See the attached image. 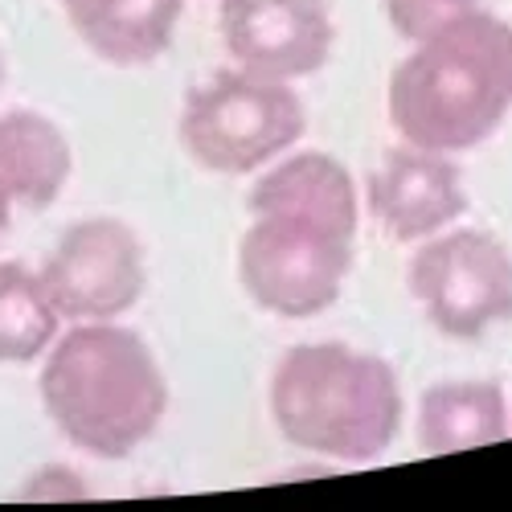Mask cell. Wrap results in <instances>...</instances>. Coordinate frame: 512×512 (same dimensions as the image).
<instances>
[{
    "label": "cell",
    "instance_id": "6da1fadb",
    "mask_svg": "<svg viewBox=\"0 0 512 512\" xmlns=\"http://www.w3.org/2000/svg\"><path fill=\"white\" fill-rule=\"evenodd\" d=\"M41 406L82 455L127 459L156 435L168 381L140 332L115 320L70 324L41 365Z\"/></svg>",
    "mask_w": 512,
    "mask_h": 512
},
{
    "label": "cell",
    "instance_id": "7a4b0ae2",
    "mask_svg": "<svg viewBox=\"0 0 512 512\" xmlns=\"http://www.w3.org/2000/svg\"><path fill=\"white\" fill-rule=\"evenodd\" d=\"M386 103L406 144L451 156L480 148L512 111V25L476 9L414 41Z\"/></svg>",
    "mask_w": 512,
    "mask_h": 512
},
{
    "label": "cell",
    "instance_id": "3957f363",
    "mask_svg": "<svg viewBox=\"0 0 512 512\" xmlns=\"http://www.w3.org/2000/svg\"><path fill=\"white\" fill-rule=\"evenodd\" d=\"M279 435L312 455L369 463L402 431V381L394 365L353 345H295L271 373Z\"/></svg>",
    "mask_w": 512,
    "mask_h": 512
},
{
    "label": "cell",
    "instance_id": "277c9868",
    "mask_svg": "<svg viewBox=\"0 0 512 512\" xmlns=\"http://www.w3.org/2000/svg\"><path fill=\"white\" fill-rule=\"evenodd\" d=\"M308 115L291 82L250 70H218L181 107V144L205 173L246 177L279 160L304 136Z\"/></svg>",
    "mask_w": 512,
    "mask_h": 512
},
{
    "label": "cell",
    "instance_id": "5b68a950",
    "mask_svg": "<svg viewBox=\"0 0 512 512\" xmlns=\"http://www.w3.org/2000/svg\"><path fill=\"white\" fill-rule=\"evenodd\" d=\"M357 259V234L300 213H250L238 242V279L263 312L312 320L328 312Z\"/></svg>",
    "mask_w": 512,
    "mask_h": 512
},
{
    "label": "cell",
    "instance_id": "8992f818",
    "mask_svg": "<svg viewBox=\"0 0 512 512\" xmlns=\"http://www.w3.org/2000/svg\"><path fill=\"white\" fill-rule=\"evenodd\" d=\"M410 295L451 340H476L512 320V250L488 230H443L410 259Z\"/></svg>",
    "mask_w": 512,
    "mask_h": 512
},
{
    "label": "cell",
    "instance_id": "52a82bcc",
    "mask_svg": "<svg viewBox=\"0 0 512 512\" xmlns=\"http://www.w3.org/2000/svg\"><path fill=\"white\" fill-rule=\"evenodd\" d=\"M41 283L70 324L119 320L148 287L144 242L119 218L74 222L41 263Z\"/></svg>",
    "mask_w": 512,
    "mask_h": 512
},
{
    "label": "cell",
    "instance_id": "ba28073f",
    "mask_svg": "<svg viewBox=\"0 0 512 512\" xmlns=\"http://www.w3.org/2000/svg\"><path fill=\"white\" fill-rule=\"evenodd\" d=\"M218 33L238 70L275 82L312 78L336 46L328 0H222Z\"/></svg>",
    "mask_w": 512,
    "mask_h": 512
},
{
    "label": "cell",
    "instance_id": "9c48e42d",
    "mask_svg": "<svg viewBox=\"0 0 512 512\" xmlns=\"http://www.w3.org/2000/svg\"><path fill=\"white\" fill-rule=\"evenodd\" d=\"M369 209L394 242H426L467 209V185L451 152L402 144L369 173Z\"/></svg>",
    "mask_w": 512,
    "mask_h": 512
},
{
    "label": "cell",
    "instance_id": "30bf717a",
    "mask_svg": "<svg viewBox=\"0 0 512 512\" xmlns=\"http://www.w3.org/2000/svg\"><path fill=\"white\" fill-rule=\"evenodd\" d=\"M267 209L316 218L345 234H357V222H361L357 181L328 152H295V156L271 160V168L250 185V197H246V213H267Z\"/></svg>",
    "mask_w": 512,
    "mask_h": 512
},
{
    "label": "cell",
    "instance_id": "8fae6325",
    "mask_svg": "<svg viewBox=\"0 0 512 512\" xmlns=\"http://www.w3.org/2000/svg\"><path fill=\"white\" fill-rule=\"evenodd\" d=\"M82 46L111 66H148L168 54L185 0H58Z\"/></svg>",
    "mask_w": 512,
    "mask_h": 512
},
{
    "label": "cell",
    "instance_id": "7c38bea8",
    "mask_svg": "<svg viewBox=\"0 0 512 512\" xmlns=\"http://www.w3.org/2000/svg\"><path fill=\"white\" fill-rule=\"evenodd\" d=\"M74 152L62 127L41 111H5L0 115V189L21 209H50L70 181Z\"/></svg>",
    "mask_w": 512,
    "mask_h": 512
},
{
    "label": "cell",
    "instance_id": "4fadbf2b",
    "mask_svg": "<svg viewBox=\"0 0 512 512\" xmlns=\"http://www.w3.org/2000/svg\"><path fill=\"white\" fill-rule=\"evenodd\" d=\"M418 451L451 455L512 435V406L496 381H439L418 398Z\"/></svg>",
    "mask_w": 512,
    "mask_h": 512
},
{
    "label": "cell",
    "instance_id": "5bb4252c",
    "mask_svg": "<svg viewBox=\"0 0 512 512\" xmlns=\"http://www.w3.org/2000/svg\"><path fill=\"white\" fill-rule=\"evenodd\" d=\"M62 316L50 300L41 271L5 259L0 263V365H33L58 340Z\"/></svg>",
    "mask_w": 512,
    "mask_h": 512
},
{
    "label": "cell",
    "instance_id": "9a60e30c",
    "mask_svg": "<svg viewBox=\"0 0 512 512\" xmlns=\"http://www.w3.org/2000/svg\"><path fill=\"white\" fill-rule=\"evenodd\" d=\"M476 9H484V0H386V17H390L394 33L402 41H410V46Z\"/></svg>",
    "mask_w": 512,
    "mask_h": 512
},
{
    "label": "cell",
    "instance_id": "2e32d148",
    "mask_svg": "<svg viewBox=\"0 0 512 512\" xmlns=\"http://www.w3.org/2000/svg\"><path fill=\"white\" fill-rule=\"evenodd\" d=\"M87 496H91L87 480L62 463L41 467V472H33L21 488V500H87Z\"/></svg>",
    "mask_w": 512,
    "mask_h": 512
},
{
    "label": "cell",
    "instance_id": "e0dca14e",
    "mask_svg": "<svg viewBox=\"0 0 512 512\" xmlns=\"http://www.w3.org/2000/svg\"><path fill=\"white\" fill-rule=\"evenodd\" d=\"M9 218H13V201H9L5 189H0V238H5V230H9Z\"/></svg>",
    "mask_w": 512,
    "mask_h": 512
},
{
    "label": "cell",
    "instance_id": "ac0fdd59",
    "mask_svg": "<svg viewBox=\"0 0 512 512\" xmlns=\"http://www.w3.org/2000/svg\"><path fill=\"white\" fill-rule=\"evenodd\" d=\"M0 91H5V54H0Z\"/></svg>",
    "mask_w": 512,
    "mask_h": 512
}]
</instances>
